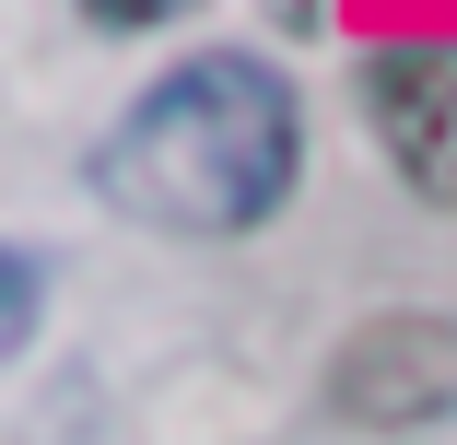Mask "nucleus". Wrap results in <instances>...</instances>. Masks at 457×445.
I'll return each mask as SVG.
<instances>
[{
  "label": "nucleus",
  "instance_id": "nucleus-1",
  "mask_svg": "<svg viewBox=\"0 0 457 445\" xmlns=\"http://www.w3.org/2000/svg\"><path fill=\"white\" fill-rule=\"evenodd\" d=\"M95 200L153 223V235H188V246H223V235H258L270 211L294 200L305 176V106L294 82L246 59V47H200L188 70H164L153 95L95 141Z\"/></svg>",
  "mask_w": 457,
  "mask_h": 445
},
{
  "label": "nucleus",
  "instance_id": "nucleus-3",
  "mask_svg": "<svg viewBox=\"0 0 457 445\" xmlns=\"http://www.w3.org/2000/svg\"><path fill=\"white\" fill-rule=\"evenodd\" d=\"M328 399L352 422H434L457 410V317H387V328H352Z\"/></svg>",
  "mask_w": 457,
  "mask_h": 445
},
{
  "label": "nucleus",
  "instance_id": "nucleus-2",
  "mask_svg": "<svg viewBox=\"0 0 457 445\" xmlns=\"http://www.w3.org/2000/svg\"><path fill=\"white\" fill-rule=\"evenodd\" d=\"M363 118H376L387 164L422 200H457V36L422 47H376L363 59Z\"/></svg>",
  "mask_w": 457,
  "mask_h": 445
},
{
  "label": "nucleus",
  "instance_id": "nucleus-4",
  "mask_svg": "<svg viewBox=\"0 0 457 445\" xmlns=\"http://www.w3.org/2000/svg\"><path fill=\"white\" fill-rule=\"evenodd\" d=\"M176 0H82V24H106V36H141V24H164Z\"/></svg>",
  "mask_w": 457,
  "mask_h": 445
}]
</instances>
